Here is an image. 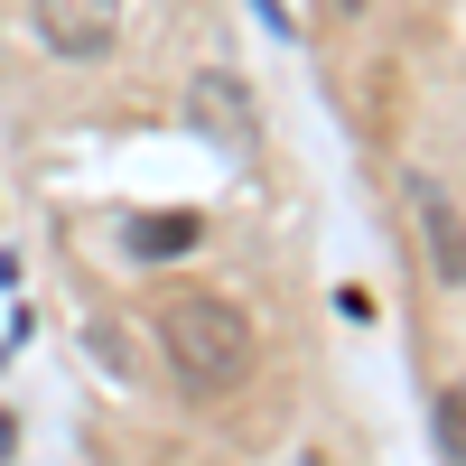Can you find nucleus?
I'll use <instances>...</instances> for the list:
<instances>
[{"label": "nucleus", "instance_id": "obj_1", "mask_svg": "<svg viewBox=\"0 0 466 466\" xmlns=\"http://www.w3.org/2000/svg\"><path fill=\"white\" fill-rule=\"evenodd\" d=\"M159 345H168V364H177L187 392H233V382L252 373V355H261L252 318L233 299H206V289H187V299L159 308Z\"/></svg>", "mask_w": 466, "mask_h": 466}, {"label": "nucleus", "instance_id": "obj_2", "mask_svg": "<svg viewBox=\"0 0 466 466\" xmlns=\"http://www.w3.org/2000/svg\"><path fill=\"white\" fill-rule=\"evenodd\" d=\"M122 37V0H37V47L47 56H112Z\"/></svg>", "mask_w": 466, "mask_h": 466}, {"label": "nucleus", "instance_id": "obj_3", "mask_svg": "<svg viewBox=\"0 0 466 466\" xmlns=\"http://www.w3.org/2000/svg\"><path fill=\"white\" fill-rule=\"evenodd\" d=\"M197 122H215V140H224V149H252V140H261V122H252V94L233 85L224 66H215V75H197Z\"/></svg>", "mask_w": 466, "mask_h": 466}, {"label": "nucleus", "instance_id": "obj_4", "mask_svg": "<svg viewBox=\"0 0 466 466\" xmlns=\"http://www.w3.org/2000/svg\"><path fill=\"white\" fill-rule=\"evenodd\" d=\"M131 261H177L187 243H197V215H131Z\"/></svg>", "mask_w": 466, "mask_h": 466}, {"label": "nucleus", "instance_id": "obj_5", "mask_svg": "<svg viewBox=\"0 0 466 466\" xmlns=\"http://www.w3.org/2000/svg\"><path fill=\"white\" fill-rule=\"evenodd\" d=\"M420 224H430V261H439V280L457 289V206H448V187H430V177H420Z\"/></svg>", "mask_w": 466, "mask_h": 466}, {"label": "nucleus", "instance_id": "obj_6", "mask_svg": "<svg viewBox=\"0 0 466 466\" xmlns=\"http://www.w3.org/2000/svg\"><path fill=\"white\" fill-rule=\"evenodd\" d=\"M439 466H466V448H457V392H439Z\"/></svg>", "mask_w": 466, "mask_h": 466}, {"label": "nucleus", "instance_id": "obj_7", "mask_svg": "<svg viewBox=\"0 0 466 466\" xmlns=\"http://www.w3.org/2000/svg\"><path fill=\"white\" fill-rule=\"evenodd\" d=\"M336 10H364V0H336Z\"/></svg>", "mask_w": 466, "mask_h": 466}]
</instances>
